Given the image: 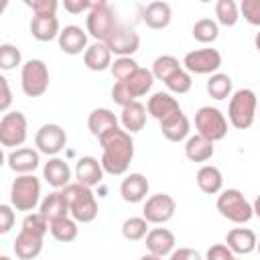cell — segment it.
<instances>
[{
  "mask_svg": "<svg viewBox=\"0 0 260 260\" xmlns=\"http://www.w3.org/2000/svg\"><path fill=\"white\" fill-rule=\"evenodd\" d=\"M179 69H183V67H181V63H179L177 57H173V55H160V57L154 59L150 71H152V75H154L156 79L167 81V79H169L173 73H177Z\"/></svg>",
  "mask_w": 260,
  "mask_h": 260,
  "instance_id": "cell-33",
  "label": "cell"
},
{
  "mask_svg": "<svg viewBox=\"0 0 260 260\" xmlns=\"http://www.w3.org/2000/svg\"><path fill=\"white\" fill-rule=\"evenodd\" d=\"M8 167L18 175H30L39 167V152L32 148H16L8 154Z\"/></svg>",
  "mask_w": 260,
  "mask_h": 260,
  "instance_id": "cell-25",
  "label": "cell"
},
{
  "mask_svg": "<svg viewBox=\"0 0 260 260\" xmlns=\"http://www.w3.org/2000/svg\"><path fill=\"white\" fill-rule=\"evenodd\" d=\"M183 65L189 73H197V75H207L219 69L221 65V55L217 49H197L185 55Z\"/></svg>",
  "mask_w": 260,
  "mask_h": 260,
  "instance_id": "cell-11",
  "label": "cell"
},
{
  "mask_svg": "<svg viewBox=\"0 0 260 260\" xmlns=\"http://www.w3.org/2000/svg\"><path fill=\"white\" fill-rule=\"evenodd\" d=\"M20 59H22V55H20L18 47H14V45H10V43L0 45V67H2L4 71H10V69H14L16 65H20Z\"/></svg>",
  "mask_w": 260,
  "mask_h": 260,
  "instance_id": "cell-40",
  "label": "cell"
},
{
  "mask_svg": "<svg viewBox=\"0 0 260 260\" xmlns=\"http://www.w3.org/2000/svg\"><path fill=\"white\" fill-rule=\"evenodd\" d=\"M256 248H258V254H260V242H258V246H256Z\"/></svg>",
  "mask_w": 260,
  "mask_h": 260,
  "instance_id": "cell-55",
  "label": "cell"
},
{
  "mask_svg": "<svg viewBox=\"0 0 260 260\" xmlns=\"http://www.w3.org/2000/svg\"><path fill=\"white\" fill-rule=\"evenodd\" d=\"M120 122H122V128L132 134V132H140L146 124V108L140 104V102H132L130 106L122 108V114H120Z\"/></svg>",
  "mask_w": 260,
  "mask_h": 260,
  "instance_id": "cell-28",
  "label": "cell"
},
{
  "mask_svg": "<svg viewBox=\"0 0 260 260\" xmlns=\"http://www.w3.org/2000/svg\"><path fill=\"white\" fill-rule=\"evenodd\" d=\"M171 16H173L171 6H169L167 2H160V0L146 4L144 12H142V20H144V24L150 26V28H154V30L167 28L169 22H171Z\"/></svg>",
  "mask_w": 260,
  "mask_h": 260,
  "instance_id": "cell-23",
  "label": "cell"
},
{
  "mask_svg": "<svg viewBox=\"0 0 260 260\" xmlns=\"http://www.w3.org/2000/svg\"><path fill=\"white\" fill-rule=\"evenodd\" d=\"M207 93L213 100H225L232 93V77L225 73H213L207 79Z\"/></svg>",
  "mask_w": 260,
  "mask_h": 260,
  "instance_id": "cell-34",
  "label": "cell"
},
{
  "mask_svg": "<svg viewBox=\"0 0 260 260\" xmlns=\"http://www.w3.org/2000/svg\"><path fill=\"white\" fill-rule=\"evenodd\" d=\"M252 207H254V215H258V217H260V195H258V197L254 199Z\"/></svg>",
  "mask_w": 260,
  "mask_h": 260,
  "instance_id": "cell-51",
  "label": "cell"
},
{
  "mask_svg": "<svg viewBox=\"0 0 260 260\" xmlns=\"http://www.w3.org/2000/svg\"><path fill=\"white\" fill-rule=\"evenodd\" d=\"M225 246L234 254H250V252L256 250L258 240H256V234L252 230H248V228H234L225 236Z\"/></svg>",
  "mask_w": 260,
  "mask_h": 260,
  "instance_id": "cell-19",
  "label": "cell"
},
{
  "mask_svg": "<svg viewBox=\"0 0 260 260\" xmlns=\"http://www.w3.org/2000/svg\"><path fill=\"white\" fill-rule=\"evenodd\" d=\"M258 114H260V112H258Z\"/></svg>",
  "mask_w": 260,
  "mask_h": 260,
  "instance_id": "cell-57",
  "label": "cell"
},
{
  "mask_svg": "<svg viewBox=\"0 0 260 260\" xmlns=\"http://www.w3.org/2000/svg\"><path fill=\"white\" fill-rule=\"evenodd\" d=\"M189 130H191V122H189V118L183 114V110H179V112L171 114L169 118L160 120V132H162V136H165L167 140H171V142H179V140L187 138Z\"/></svg>",
  "mask_w": 260,
  "mask_h": 260,
  "instance_id": "cell-15",
  "label": "cell"
},
{
  "mask_svg": "<svg viewBox=\"0 0 260 260\" xmlns=\"http://www.w3.org/2000/svg\"><path fill=\"white\" fill-rule=\"evenodd\" d=\"M221 185H223V177H221V171L213 165H203L199 171H197V187L207 193V195H215L221 191Z\"/></svg>",
  "mask_w": 260,
  "mask_h": 260,
  "instance_id": "cell-31",
  "label": "cell"
},
{
  "mask_svg": "<svg viewBox=\"0 0 260 260\" xmlns=\"http://www.w3.org/2000/svg\"><path fill=\"white\" fill-rule=\"evenodd\" d=\"M87 128L93 136L102 138L108 130L118 128V116L108 108H95L87 118Z\"/></svg>",
  "mask_w": 260,
  "mask_h": 260,
  "instance_id": "cell-27",
  "label": "cell"
},
{
  "mask_svg": "<svg viewBox=\"0 0 260 260\" xmlns=\"http://www.w3.org/2000/svg\"><path fill=\"white\" fill-rule=\"evenodd\" d=\"M213 152H215L213 142L199 136V134L187 138V142H185V156L193 162H205L213 156Z\"/></svg>",
  "mask_w": 260,
  "mask_h": 260,
  "instance_id": "cell-29",
  "label": "cell"
},
{
  "mask_svg": "<svg viewBox=\"0 0 260 260\" xmlns=\"http://www.w3.org/2000/svg\"><path fill=\"white\" fill-rule=\"evenodd\" d=\"M24 4L35 12V16H55L59 6L57 0H24Z\"/></svg>",
  "mask_w": 260,
  "mask_h": 260,
  "instance_id": "cell-43",
  "label": "cell"
},
{
  "mask_svg": "<svg viewBox=\"0 0 260 260\" xmlns=\"http://www.w3.org/2000/svg\"><path fill=\"white\" fill-rule=\"evenodd\" d=\"M75 177H77V183H81L85 187H93L102 181L104 167L93 156H81L75 165Z\"/></svg>",
  "mask_w": 260,
  "mask_h": 260,
  "instance_id": "cell-21",
  "label": "cell"
},
{
  "mask_svg": "<svg viewBox=\"0 0 260 260\" xmlns=\"http://www.w3.org/2000/svg\"><path fill=\"white\" fill-rule=\"evenodd\" d=\"M43 177L45 181L55 187V189H65L69 185V179H71V169L69 165L63 160V158H49V162H45L43 167Z\"/></svg>",
  "mask_w": 260,
  "mask_h": 260,
  "instance_id": "cell-20",
  "label": "cell"
},
{
  "mask_svg": "<svg viewBox=\"0 0 260 260\" xmlns=\"http://www.w3.org/2000/svg\"><path fill=\"white\" fill-rule=\"evenodd\" d=\"M0 89H2V100H0V112H8L10 104H12V93H10V85L6 77H0Z\"/></svg>",
  "mask_w": 260,
  "mask_h": 260,
  "instance_id": "cell-49",
  "label": "cell"
},
{
  "mask_svg": "<svg viewBox=\"0 0 260 260\" xmlns=\"http://www.w3.org/2000/svg\"><path fill=\"white\" fill-rule=\"evenodd\" d=\"M234 260H240V258H234Z\"/></svg>",
  "mask_w": 260,
  "mask_h": 260,
  "instance_id": "cell-56",
  "label": "cell"
},
{
  "mask_svg": "<svg viewBox=\"0 0 260 260\" xmlns=\"http://www.w3.org/2000/svg\"><path fill=\"white\" fill-rule=\"evenodd\" d=\"M120 195L126 203L142 201L148 195V179L142 173H130L120 185Z\"/></svg>",
  "mask_w": 260,
  "mask_h": 260,
  "instance_id": "cell-16",
  "label": "cell"
},
{
  "mask_svg": "<svg viewBox=\"0 0 260 260\" xmlns=\"http://www.w3.org/2000/svg\"><path fill=\"white\" fill-rule=\"evenodd\" d=\"M102 167L110 175H124L134 158V140L124 128H112L102 138Z\"/></svg>",
  "mask_w": 260,
  "mask_h": 260,
  "instance_id": "cell-1",
  "label": "cell"
},
{
  "mask_svg": "<svg viewBox=\"0 0 260 260\" xmlns=\"http://www.w3.org/2000/svg\"><path fill=\"white\" fill-rule=\"evenodd\" d=\"M122 236L130 242H138L148 236V221L144 217H128L122 223Z\"/></svg>",
  "mask_w": 260,
  "mask_h": 260,
  "instance_id": "cell-39",
  "label": "cell"
},
{
  "mask_svg": "<svg viewBox=\"0 0 260 260\" xmlns=\"http://www.w3.org/2000/svg\"><path fill=\"white\" fill-rule=\"evenodd\" d=\"M20 87L24 95L39 98L49 87V69L41 59H28L20 71Z\"/></svg>",
  "mask_w": 260,
  "mask_h": 260,
  "instance_id": "cell-8",
  "label": "cell"
},
{
  "mask_svg": "<svg viewBox=\"0 0 260 260\" xmlns=\"http://www.w3.org/2000/svg\"><path fill=\"white\" fill-rule=\"evenodd\" d=\"M205 260H234V252L225 244H213L207 250Z\"/></svg>",
  "mask_w": 260,
  "mask_h": 260,
  "instance_id": "cell-46",
  "label": "cell"
},
{
  "mask_svg": "<svg viewBox=\"0 0 260 260\" xmlns=\"http://www.w3.org/2000/svg\"><path fill=\"white\" fill-rule=\"evenodd\" d=\"M195 128H197L199 136H203L211 142H217V140L225 138V134H228V120L217 108L203 106L195 112Z\"/></svg>",
  "mask_w": 260,
  "mask_h": 260,
  "instance_id": "cell-7",
  "label": "cell"
},
{
  "mask_svg": "<svg viewBox=\"0 0 260 260\" xmlns=\"http://www.w3.org/2000/svg\"><path fill=\"white\" fill-rule=\"evenodd\" d=\"M193 37L199 41V43H213L219 35V28H217V22L211 20V18H199L193 28H191Z\"/></svg>",
  "mask_w": 260,
  "mask_h": 260,
  "instance_id": "cell-37",
  "label": "cell"
},
{
  "mask_svg": "<svg viewBox=\"0 0 260 260\" xmlns=\"http://www.w3.org/2000/svg\"><path fill=\"white\" fill-rule=\"evenodd\" d=\"M39 213H41L49 223L67 217V213H71V211H69V201H67L65 193H63V191H53V193H49V195L43 199Z\"/></svg>",
  "mask_w": 260,
  "mask_h": 260,
  "instance_id": "cell-17",
  "label": "cell"
},
{
  "mask_svg": "<svg viewBox=\"0 0 260 260\" xmlns=\"http://www.w3.org/2000/svg\"><path fill=\"white\" fill-rule=\"evenodd\" d=\"M0 260H10V258L8 256H0Z\"/></svg>",
  "mask_w": 260,
  "mask_h": 260,
  "instance_id": "cell-54",
  "label": "cell"
},
{
  "mask_svg": "<svg viewBox=\"0 0 260 260\" xmlns=\"http://www.w3.org/2000/svg\"><path fill=\"white\" fill-rule=\"evenodd\" d=\"M106 45H108L110 51L116 53L118 57H130V55H134V53L138 51V47H140V37H138V32H134L132 28L120 26V28L114 32V37H112Z\"/></svg>",
  "mask_w": 260,
  "mask_h": 260,
  "instance_id": "cell-13",
  "label": "cell"
},
{
  "mask_svg": "<svg viewBox=\"0 0 260 260\" xmlns=\"http://www.w3.org/2000/svg\"><path fill=\"white\" fill-rule=\"evenodd\" d=\"M177 203L169 193H156L150 195L142 207V217L148 223H165L175 215Z\"/></svg>",
  "mask_w": 260,
  "mask_h": 260,
  "instance_id": "cell-10",
  "label": "cell"
},
{
  "mask_svg": "<svg viewBox=\"0 0 260 260\" xmlns=\"http://www.w3.org/2000/svg\"><path fill=\"white\" fill-rule=\"evenodd\" d=\"M256 108H258L256 93L248 87L238 89L230 98V106H228V118H230L232 126L238 130L250 128L254 124V118H256Z\"/></svg>",
  "mask_w": 260,
  "mask_h": 260,
  "instance_id": "cell-4",
  "label": "cell"
},
{
  "mask_svg": "<svg viewBox=\"0 0 260 260\" xmlns=\"http://www.w3.org/2000/svg\"><path fill=\"white\" fill-rule=\"evenodd\" d=\"M51 236L57 240V242H73L77 238V223L75 219H69V217H63V219H57V221H51Z\"/></svg>",
  "mask_w": 260,
  "mask_h": 260,
  "instance_id": "cell-35",
  "label": "cell"
},
{
  "mask_svg": "<svg viewBox=\"0 0 260 260\" xmlns=\"http://www.w3.org/2000/svg\"><path fill=\"white\" fill-rule=\"evenodd\" d=\"M140 260H162V258H158V256H152V254H146V256H142Z\"/></svg>",
  "mask_w": 260,
  "mask_h": 260,
  "instance_id": "cell-52",
  "label": "cell"
},
{
  "mask_svg": "<svg viewBox=\"0 0 260 260\" xmlns=\"http://www.w3.org/2000/svg\"><path fill=\"white\" fill-rule=\"evenodd\" d=\"M41 197V183L35 175H18L10 187V203L18 211H32Z\"/></svg>",
  "mask_w": 260,
  "mask_h": 260,
  "instance_id": "cell-6",
  "label": "cell"
},
{
  "mask_svg": "<svg viewBox=\"0 0 260 260\" xmlns=\"http://www.w3.org/2000/svg\"><path fill=\"white\" fill-rule=\"evenodd\" d=\"M85 28L98 43H108L114 37V32L120 28L116 22L114 10L106 0L93 2L91 10L85 16Z\"/></svg>",
  "mask_w": 260,
  "mask_h": 260,
  "instance_id": "cell-2",
  "label": "cell"
},
{
  "mask_svg": "<svg viewBox=\"0 0 260 260\" xmlns=\"http://www.w3.org/2000/svg\"><path fill=\"white\" fill-rule=\"evenodd\" d=\"M240 12L244 14V18L250 24L260 26V0H242Z\"/></svg>",
  "mask_w": 260,
  "mask_h": 260,
  "instance_id": "cell-44",
  "label": "cell"
},
{
  "mask_svg": "<svg viewBox=\"0 0 260 260\" xmlns=\"http://www.w3.org/2000/svg\"><path fill=\"white\" fill-rule=\"evenodd\" d=\"M171 260H203V258L193 248H179V250H173Z\"/></svg>",
  "mask_w": 260,
  "mask_h": 260,
  "instance_id": "cell-50",
  "label": "cell"
},
{
  "mask_svg": "<svg viewBox=\"0 0 260 260\" xmlns=\"http://www.w3.org/2000/svg\"><path fill=\"white\" fill-rule=\"evenodd\" d=\"M63 193L69 201V211L75 221L89 223L98 217V201L89 187H85L81 183H69L63 189Z\"/></svg>",
  "mask_w": 260,
  "mask_h": 260,
  "instance_id": "cell-3",
  "label": "cell"
},
{
  "mask_svg": "<svg viewBox=\"0 0 260 260\" xmlns=\"http://www.w3.org/2000/svg\"><path fill=\"white\" fill-rule=\"evenodd\" d=\"M215 16L223 26H234L240 18V8L234 0H217L215 2Z\"/></svg>",
  "mask_w": 260,
  "mask_h": 260,
  "instance_id": "cell-36",
  "label": "cell"
},
{
  "mask_svg": "<svg viewBox=\"0 0 260 260\" xmlns=\"http://www.w3.org/2000/svg\"><path fill=\"white\" fill-rule=\"evenodd\" d=\"M167 87L173 91V93H187L189 89H191V75H189V71H185V69H179L177 73H173L167 81Z\"/></svg>",
  "mask_w": 260,
  "mask_h": 260,
  "instance_id": "cell-42",
  "label": "cell"
},
{
  "mask_svg": "<svg viewBox=\"0 0 260 260\" xmlns=\"http://www.w3.org/2000/svg\"><path fill=\"white\" fill-rule=\"evenodd\" d=\"M35 144H37L39 152L55 156L57 152H61L65 148L67 134L59 124H43L35 134Z\"/></svg>",
  "mask_w": 260,
  "mask_h": 260,
  "instance_id": "cell-12",
  "label": "cell"
},
{
  "mask_svg": "<svg viewBox=\"0 0 260 260\" xmlns=\"http://www.w3.org/2000/svg\"><path fill=\"white\" fill-rule=\"evenodd\" d=\"M146 248L152 256H167V254H173V248H175V234L167 228H154L148 232L146 236Z\"/></svg>",
  "mask_w": 260,
  "mask_h": 260,
  "instance_id": "cell-18",
  "label": "cell"
},
{
  "mask_svg": "<svg viewBox=\"0 0 260 260\" xmlns=\"http://www.w3.org/2000/svg\"><path fill=\"white\" fill-rule=\"evenodd\" d=\"M41 250H43V236H37V234L20 230V234L14 240L16 256L20 260H32V258H37L41 254Z\"/></svg>",
  "mask_w": 260,
  "mask_h": 260,
  "instance_id": "cell-26",
  "label": "cell"
},
{
  "mask_svg": "<svg viewBox=\"0 0 260 260\" xmlns=\"http://www.w3.org/2000/svg\"><path fill=\"white\" fill-rule=\"evenodd\" d=\"M49 228H51V223H49L41 213H28V215L22 219V228H20V230L45 238V234L49 232Z\"/></svg>",
  "mask_w": 260,
  "mask_h": 260,
  "instance_id": "cell-41",
  "label": "cell"
},
{
  "mask_svg": "<svg viewBox=\"0 0 260 260\" xmlns=\"http://www.w3.org/2000/svg\"><path fill=\"white\" fill-rule=\"evenodd\" d=\"M26 118L22 112H6L0 120V142L2 146H20L26 140Z\"/></svg>",
  "mask_w": 260,
  "mask_h": 260,
  "instance_id": "cell-9",
  "label": "cell"
},
{
  "mask_svg": "<svg viewBox=\"0 0 260 260\" xmlns=\"http://www.w3.org/2000/svg\"><path fill=\"white\" fill-rule=\"evenodd\" d=\"M112 75L118 83H126L136 71H138V63L132 59V57H118L114 63H112Z\"/></svg>",
  "mask_w": 260,
  "mask_h": 260,
  "instance_id": "cell-38",
  "label": "cell"
},
{
  "mask_svg": "<svg viewBox=\"0 0 260 260\" xmlns=\"http://www.w3.org/2000/svg\"><path fill=\"white\" fill-rule=\"evenodd\" d=\"M152 83H154L152 71L150 69H144V67H138V71L126 81V87L130 89V93L134 98H142V95H146L150 91Z\"/></svg>",
  "mask_w": 260,
  "mask_h": 260,
  "instance_id": "cell-32",
  "label": "cell"
},
{
  "mask_svg": "<svg viewBox=\"0 0 260 260\" xmlns=\"http://www.w3.org/2000/svg\"><path fill=\"white\" fill-rule=\"evenodd\" d=\"M215 205H217V211L225 219H230L234 223H246L254 215L252 203L238 189H225V191H221V195L217 197V203Z\"/></svg>",
  "mask_w": 260,
  "mask_h": 260,
  "instance_id": "cell-5",
  "label": "cell"
},
{
  "mask_svg": "<svg viewBox=\"0 0 260 260\" xmlns=\"http://www.w3.org/2000/svg\"><path fill=\"white\" fill-rule=\"evenodd\" d=\"M14 223V211L10 205H0V234H8Z\"/></svg>",
  "mask_w": 260,
  "mask_h": 260,
  "instance_id": "cell-47",
  "label": "cell"
},
{
  "mask_svg": "<svg viewBox=\"0 0 260 260\" xmlns=\"http://www.w3.org/2000/svg\"><path fill=\"white\" fill-rule=\"evenodd\" d=\"M59 20L57 16H32L30 20V35L37 41H53L55 37L59 39Z\"/></svg>",
  "mask_w": 260,
  "mask_h": 260,
  "instance_id": "cell-30",
  "label": "cell"
},
{
  "mask_svg": "<svg viewBox=\"0 0 260 260\" xmlns=\"http://www.w3.org/2000/svg\"><path fill=\"white\" fill-rule=\"evenodd\" d=\"M254 45H256V49H258V53H260V32H256V37H254Z\"/></svg>",
  "mask_w": 260,
  "mask_h": 260,
  "instance_id": "cell-53",
  "label": "cell"
},
{
  "mask_svg": "<svg viewBox=\"0 0 260 260\" xmlns=\"http://www.w3.org/2000/svg\"><path fill=\"white\" fill-rule=\"evenodd\" d=\"M87 45V32L77 24H67L59 32V49L67 55H79ZM85 53V51H83Z\"/></svg>",
  "mask_w": 260,
  "mask_h": 260,
  "instance_id": "cell-14",
  "label": "cell"
},
{
  "mask_svg": "<svg viewBox=\"0 0 260 260\" xmlns=\"http://www.w3.org/2000/svg\"><path fill=\"white\" fill-rule=\"evenodd\" d=\"M63 6H65V10L71 12V14H81V12H85V10L89 12L91 6H93V2H89V0H65Z\"/></svg>",
  "mask_w": 260,
  "mask_h": 260,
  "instance_id": "cell-48",
  "label": "cell"
},
{
  "mask_svg": "<svg viewBox=\"0 0 260 260\" xmlns=\"http://www.w3.org/2000/svg\"><path fill=\"white\" fill-rule=\"evenodd\" d=\"M83 63L87 69L91 71H104L108 67H112V51L106 43H93L85 49L83 53Z\"/></svg>",
  "mask_w": 260,
  "mask_h": 260,
  "instance_id": "cell-24",
  "label": "cell"
},
{
  "mask_svg": "<svg viewBox=\"0 0 260 260\" xmlns=\"http://www.w3.org/2000/svg\"><path fill=\"white\" fill-rule=\"evenodd\" d=\"M146 110H148V114H150L152 118H156V120L160 122V120L169 118L171 114L179 112L181 108H179V102H177V100H175L171 93H165V91H156V93H152V95L148 98Z\"/></svg>",
  "mask_w": 260,
  "mask_h": 260,
  "instance_id": "cell-22",
  "label": "cell"
},
{
  "mask_svg": "<svg viewBox=\"0 0 260 260\" xmlns=\"http://www.w3.org/2000/svg\"><path fill=\"white\" fill-rule=\"evenodd\" d=\"M112 100H114L118 106H122V108H126V106H130L132 102H136V98L130 93V89L126 87V83H118V81H116V85L112 87Z\"/></svg>",
  "mask_w": 260,
  "mask_h": 260,
  "instance_id": "cell-45",
  "label": "cell"
}]
</instances>
